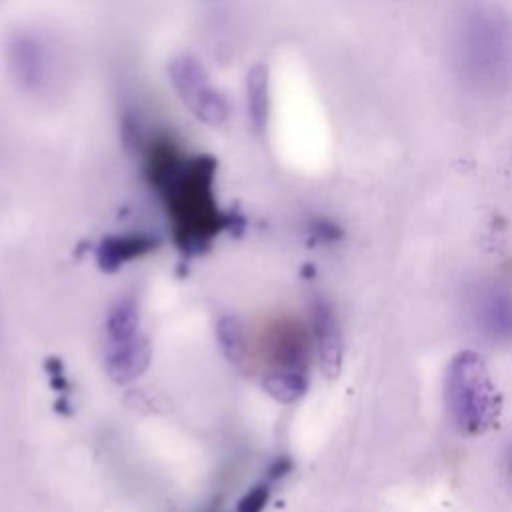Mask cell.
Segmentation results:
<instances>
[{
    "mask_svg": "<svg viewBox=\"0 0 512 512\" xmlns=\"http://www.w3.org/2000/svg\"><path fill=\"white\" fill-rule=\"evenodd\" d=\"M270 498V482H260L252 486L238 502L236 512H262L266 508V502Z\"/></svg>",
    "mask_w": 512,
    "mask_h": 512,
    "instance_id": "obj_10",
    "label": "cell"
},
{
    "mask_svg": "<svg viewBox=\"0 0 512 512\" xmlns=\"http://www.w3.org/2000/svg\"><path fill=\"white\" fill-rule=\"evenodd\" d=\"M508 470H510V474H512V446H510V450H508Z\"/></svg>",
    "mask_w": 512,
    "mask_h": 512,
    "instance_id": "obj_12",
    "label": "cell"
},
{
    "mask_svg": "<svg viewBox=\"0 0 512 512\" xmlns=\"http://www.w3.org/2000/svg\"><path fill=\"white\" fill-rule=\"evenodd\" d=\"M472 316L490 342H512V286L500 280L484 282L472 298Z\"/></svg>",
    "mask_w": 512,
    "mask_h": 512,
    "instance_id": "obj_3",
    "label": "cell"
},
{
    "mask_svg": "<svg viewBox=\"0 0 512 512\" xmlns=\"http://www.w3.org/2000/svg\"><path fill=\"white\" fill-rule=\"evenodd\" d=\"M458 66L476 86H496L512 70V30L496 12L476 10L458 32Z\"/></svg>",
    "mask_w": 512,
    "mask_h": 512,
    "instance_id": "obj_2",
    "label": "cell"
},
{
    "mask_svg": "<svg viewBox=\"0 0 512 512\" xmlns=\"http://www.w3.org/2000/svg\"><path fill=\"white\" fill-rule=\"evenodd\" d=\"M140 312L134 298L118 300L106 318V342H122L140 334Z\"/></svg>",
    "mask_w": 512,
    "mask_h": 512,
    "instance_id": "obj_8",
    "label": "cell"
},
{
    "mask_svg": "<svg viewBox=\"0 0 512 512\" xmlns=\"http://www.w3.org/2000/svg\"><path fill=\"white\" fill-rule=\"evenodd\" d=\"M446 408L454 426L466 436H478L496 426L500 396L482 356L460 350L452 356L444 384Z\"/></svg>",
    "mask_w": 512,
    "mask_h": 512,
    "instance_id": "obj_1",
    "label": "cell"
},
{
    "mask_svg": "<svg viewBox=\"0 0 512 512\" xmlns=\"http://www.w3.org/2000/svg\"><path fill=\"white\" fill-rule=\"evenodd\" d=\"M152 360V348L146 336L136 334L130 340L106 342V372L116 384H128L140 378Z\"/></svg>",
    "mask_w": 512,
    "mask_h": 512,
    "instance_id": "obj_5",
    "label": "cell"
},
{
    "mask_svg": "<svg viewBox=\"0 0 512 512\" xmlns=\"http://www.w3.org/2000/svg\"><path fill=\"white\" fill-rule=\"evenodd\" d=\"M156 238L148 234H124V236H108L98 244L96 260L104 272H116L126 262L140 258L156 248Z\"/></svg>",
    "mask_w": 512,
    "mask_h": 512,
    "instance_id": "obj_6",
    "label": "cell"
},
{
    "mask_svg": "<svg viewBox=\"0 0 512 512\" xmlns=\"http://www.w3.org/2000/svg\"><path fill=\"white\" fill-rule=\"evenodd\" d=\"M310 326L320 368L326 376L334 378L342 368L344 342L336 312L332 304L322 296H316L310 304Z\"/></svg>",
    "mask_w": 512,
    "mask_h": 512,
    "instance_id": "obj_4",
    "label": "cell"
},
{
    "mask_svg": "<svg viewBox=\"0 0 512 512\" xmlns=\"http://www.w3.org/2000/svg\"><path fill=\"white\" fill-rule=\"evenodd\" d=\"M312 234L322 240V242H334L338 236H340V230L332 224V222H326V220H320L312 226Z\"/></svg>",
    "mask_w": 512,
    "mask_h": 512,
    "instance_id": "obj_11",
    "label": "cell"
},
{
    "mask_svg": "<svg viewBox=\"0 0 512 512\" xmlns=\"http://www.w3.org/2000/svg\"><path fill=\"white\" fill-rule=\"evenodd\" d=\"M216 338L220 342V348L224 356L240 366L246 362L248 354V340H246V330L244 324L236 316H222L216 324Z\"/></svg>",
    "mask_w": 512,
    "mask_h": 512,
    "instance_id": "obj_9",
    "label": "cell"
},
{
    "mask_svg": "<svg viewBox=\"0 0 512 512\" xmlns=\"http://www.w3.org/2000/svg\"><path fill=\"white\" fill-rule=\"evenodd\" d=\"M264 392L282 404H292L308 388L306 368H272L262 376Z\"/></svg>",
    "mask_w": 512,
    "mask_h": 512,
    "instance_id": "obj_7",
    "label": "cell"
}]
</instances>
